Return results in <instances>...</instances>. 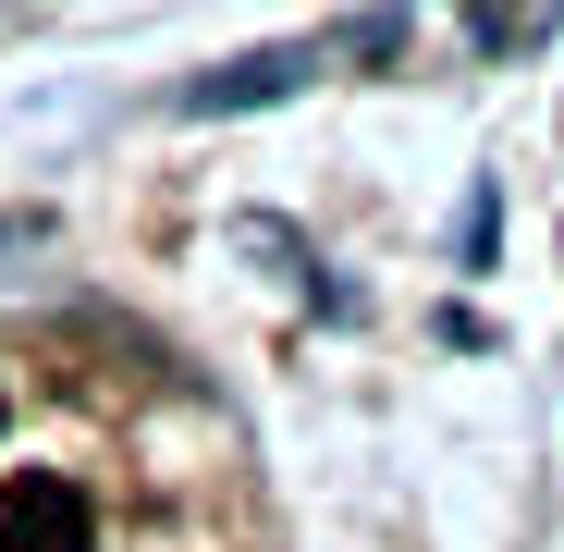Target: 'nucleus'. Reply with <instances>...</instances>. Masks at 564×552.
I'll return each mask as SVG.
<instances>
[{
	"label": "nucleus",
	"mask_w": 564,
	"mask_h": 552,
	"mask_svg": "<svg viewBox=\"0 0 564 552\" xmlns=\"http://www.w3.org/2000/svg\"><path fill=\"white\" fill-rule=\"evenodd\" d=\"M0 552H99V516L62 467H25V479H0Z\"/></svg>",
	"instance_id": "nucleus-1"
}]
</instances>
